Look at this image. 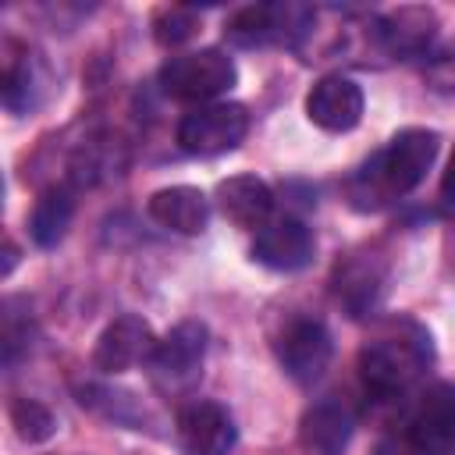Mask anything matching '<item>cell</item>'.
<instances>
[{
	"mask_svg": "<svg viewBox=\"0 0 455 455\" xmlns=\"http://www.w3.org/2000/svg\"><path fill=\"white\" fill-rule=\"evenodd\" d=\"M437 132L430 128H402L384 149H377L352 178L348 199L355 210H380L402 196H409L437 160Z\"/></svg>",
	"mask_w": 455,
	"mask_h": 455,
	"instance_id": "cell-1",
	"label": "cell"
},
{
	"mask_svg": "<svg viewBox=\"0 0 455 455\" xmlns=\"http://www.w3.org/2000/svg\"><path fill=\"white\" fill-rule=\"evenodd\" d=\"M430 334L412 320H391L359 348L363 387L377 398L402 395L430 363Z\"/></svg>",
	"mask_w": 455,
	"mask_h": 455,
	"instance_id": "cell-2",
	"label": "cell"
},
{
	"mask_svg": "<svg viewBox=\"0 0 455 455\" xmlns=\"http://www.w3.org/2000/svg\"><path fill=\"white\" fill-rule=\"evenodd\" d=\"M235 78H238L235 60L217 46L178 53L160 68V89L167 96H174L181 103H196V107L213 103L220 92H228L235 85Z\"/></svg>",
	"mask_w": 455,
	"mask_h": 455,
	"instance_id": "cell-3",
	"label": "cell"
},
{
	"mask_svg": "<svg viewBox=\"0 0 455 455\" xmlns=\"http://www.w3.org/2000/svg\"><path fill=\"white\" fill-rule=\"evenodd\" d=\"M313 28V11L306 4H249L224 21V39L235 46H295Z\"/></svg>",
	"mask_w": 455,
	"mask_h": 455,
	"instance_id": "cell-4",
	"label": "cell"
},
{
	"mask_svg": "<svg viewBox=\"0 0 455 455\" xmlns=\"http://www.w3.org/2000/svg\"><path fill=\"white\" fill-rule=\"evenodd\" d=\"M203 355H206V327L196 320L178 323L167 338L156 341L149 355L153 384L164 395H188L203 373Z\"/></svg>",
	"mask_w": 455,
	"mask_h": 455,
	"instance_id": "cell-5",
	"label": "cell"
},
{
	"mask_svg": "<svg viewBox=\"0 0 455 455\" xmlns=\"http://www.w3.org/2000/svg\"><path fill=\"white\" fill-rule=\"evenodd\" d=\"M249 132L242 103H203L178 121V146L192 156H217L235 149Z\"/></svg>",
	"mask_w": 455,
	"mask_h": 455,
	"instance_id": "cell-6",
	"label": "cell"
},
{
	"mask_svg": "<svg viewBox=\"0 0 455 455\" xmlns=\"http://www.w3.org/2000/svg\"><path fill=\"white\" fill-rule=\"evenodd\" d=\"M405 437L416 455H455V387H427L409 416Z\"/></svg>",
	"mask_w": 455,
	"mask_h": 455,
	"instance_id": "cell-7",
	"label": "cell"
},
{
	"mask_svg": "<svg viewBox=\"0 0 455 455\" xmlns=\"http://www.w3.org/2000/svg\"><path fill=\"white\" fill-rule=\"evenodd\" d=\"M334 355V341L331 331L320 320H291L281 338H277V359L284 366V373L299 384H313L323 377V370L331 366Z\"/></svg>",
	"mask_w": 455,
	"mask_h": 455,
	"instance_id": "cell-8",
	"label": "cell"
},
{
	"mask_svg": "<svg viewBox=\"0 0 455 455\" xmlns=\"http://www.w3.org/2000/svg\"><path fill=\"white\" fill-rule=\"evenodd\" d=\"M153 348H156V338L149 323L135 313H124L114 323H107V331L100 334L92 348V366L100 373H124L135 363H149Z\"/></svg>",
	"mask_w": 455,
	"mask_h": 455,
	"instance_id": "cell-9",
	"label": "cell"
},
{
	"mask_svg": "<svg viewBox=\"0 0 455 455\" xmlns=\"http://www.w3.org/2000/svg\"><path fill=\"white\" fill-rule=\"evenodd\" d=\"M313 249H316V238L313 231L295 220V217H277V220H267L259 231H256V242H252V259L270 267V270H302L309 259H313Z\"/></svg>",
	"mask_w": 455,
	"mask_h": 455,
	"instance_id": "cell-10",
	"label": "cell"
},
{
	"mask_svg": "<svg viewBox=\"0 0 455 455\" xmlns=\"http://www.w3.org/2000/svg\"><path fill=\"white\" fill-rule=\"evenodd\" d=\"M178 441L188 455H228L238 441V430L224 405L188 402L178 412Z\"/></svg>",
	"mask_w": 455,
	"mask_h": 455,
	"instance_id": "cell-11",
	"label": "cell"
},
{
	"mask_svg": "<svg viewBox=\"0 0 455 455\" xmlns=\"http://www.w3.org/2000/svg\"><path fill=\"white\" fill-rule=\"evenodd\" d=\"M437 36V14L430 7H398L373 21V43L387 57H419Z\"/></svg>",
	"mask_w": 455,
	"mask_h": 455,
	"instance_id": "cell-12",
	"label": "cell"
},
{
	"mask_svg": "<svg viewBox=\"0 0 455 455\" xmlns=\"http://www.w3.org/2000/svg\"><path fill=\"white\" fill-rule=\"evenodd\" d=\"M306 114L323 132H348L363 117V89L345 75H323L306 96Z\"/></svg>",
	"mask_w": 455,
	"mask_h": 455,
	"instance_id": "cell-13",
	"label": "cell"
},
{
	"mask_svg": "<svg viewBox=\"0 0 455 455\" xmlns=\"http://www.w3.org/2000/svg\"><path fill=\"white\" fill-rule=\"evenodd\" d=\"M217 206L220 213L238 224V228H252L259 231L270 220L274 210V192L267 181H259L256 174H235L228 181L217 185Z\"/></svg>",
	"mask_w": 455,
	"mask_h": 455,
	"instance_id": "cell-14",
	"label": "cell"
},
{
	"mask_svg": "<svg viewBox=\"0 0 455 455\" xmlns=\"http://www.w3.org/2000/svg\"><path fill=\"white\" fill-rule=\"evenodd\" d=\"M352 427H355L352 409L334 398H323L306 409L299 437H302V448L313 455H341L352 437Z\"/></svg>",
	"mask_w": 455,
	"mask_h": 455,
	"instance_id": "cell-15",
	"label": "cell"
},
{
	"mask_svg": "<svg viewBox=\"0 0 455 455\" xmlns=\"http://www.w3.org/2000/svg\"><path fill=\"white\" fill-rule=\"evenodd\" d=\"M149 217L178 235H199L210 220V199L192 185H171L149 196Z\"/></svg>",
	"mask_w": 455,
	"mask_h": 455,
	"instance_id": "cell-16",
	"label": "cell"
},
{
	"mask_svg": "<svg viewBox=\"0 0 455 455\" xmlns=\"http://www.w3.org/2000/svg\"><path fill=\"white\" fill-rule=\"evenodd\" d=\"M71 217H75V196L64 185L46 188L36 199L32 213H28V235H32V242L43 245V249H53L68 235Z\"/></svg>",
	"mask_w": 455,
	"mask_h": 455,
	"instance_id": "cell-17",
	"label": "cell"
},
{
	"mask_svg": "<svg viewBox=\"0 0 455 455\" xmlns=\"http://www.w3.org/2000/svg\"><path fill=\"white\" fill-rule=\"evenodd\" d=\"M334 291L352 309V316H363L377 306V299L384 291V274L373 267V259H352V263L338 267Z\"/></svg>",
	"mask_w": 455,
	"mask_h": 455,
	"instance_id": "cell-18",
	"label": "cell"
},
{
	"mask_svg": "<svg viewBox=\"0 0 455 455\" xmlns=\"http://www.w3.org/2000/svg\"><path fill=\"white\" fill-rule=\"evenodd\" d=\"M32 60L28 53H14V46H7V57H4V85H0V96H4V107L7 110H28L32 103Z\"/></svg>",
	"mask_w": 455,
	"mask_h": 455,
	"instance_id": "cell-19",
	"label": "cell"
},
{
	"mask_svg": "<svg viewBox=\"0 0 455 455\" xmlns=\"http://www.w3.org/2000/svg\"><path fill=\"white\" fill-rule=\"evenodd\" d=\"M11 423H14L18 437L28 441V444H39V441H46L57 430L53 412L43 402H36V398H14L11 402Z\"/></svg>",
	"mask_w": 455,
	"mask_h": 455,
	"instance_id": "cell-20",
	"label": "cell"
},
{
	"mask_svg": "<svg viewBox=\"0 0 455 455\" xmlns=\"http://www.w3.org/2000/svg\"><path fill=\"white\" fill-rule=\"evenodd\" d=\"M192 32H196V11H192V7L171 4V7H160L156 18H153V36H156L164 46H178V43H185Z\"/></svg>",
	"mask_w": 455,
	"mask_h": 455,
	"instance_id": "cell-21",
	"label": "cell"
},
{
	"mask_svg": "<svg viewBox=\"0 0 455 455\" xmlns=\"http://www.w3.org/2000/svg\"><path fill=\"white\" fill-rule=\"evenodd\" d=\"M427 85L434 92H455V53H444L427 68Z\"/></svg>",
	"mask_w": 455,
	"mask_h": 455,
	"instance_id": "cell-22",
	"label": "cell"
},
{
	"mask_svg": "<svg viewBox=\"0 0 455 455\" xmlns=\"http://www.w3.org/2000/svg\"><path fill=\"white\" fill-rule=\"evenodd\" d=\"M373 455H416V451H412L409 437H380Z\"/></svg>",
	"mask_w": 455,
	"mask_h": 455,
	"instance_id": "cell-23",
	"label": "cell"
},
{
	"mask_svg": "<svg viewBox=\"0 0 455 455\" xmlns=\"http://www.w3.org/2000/svg\"><path fill=\"white\" fill-rule=\"evenodd\" d=\"M441 199L455 210V153H451V164H448V171H444V181H441Z\"/></svg>",
	"mask_w": 455,
	"mask_h": 455,
	"instance_id": "cell-24",
	"label": "cell"
},
{
	"mask_svg": "<svg viewBox=\"0 0 455 455\" xmlns=\"http://www.w3.org/2000/svg\"><path fill=\"white\" fill-rule=\"evenodd\" d=\"M14 259H18V249L7 242V249H4V274H11V267H14Z\"/></svg>",
	"mask_w": 455,
	"mask_h": 455,
	"instance_id": "cell-25",
	"label": "cell"
}]
</instances>
